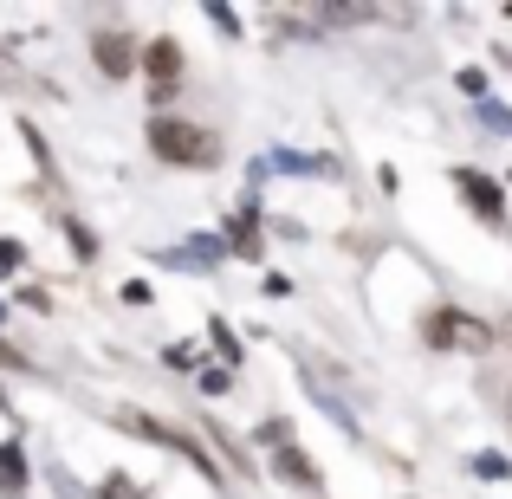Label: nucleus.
<instances>
[{"instance_id":"nucleus-10","label":"nucleus","mask_w":512,"mask_h":499,"mask_svg":"<svg viewBox=\"0 0 512 499\" xmlns=\"http://www.w3.org/2000/svg\"><path fill=\"white\" fill-rule=\"evenodd\" d=\"M208 337H214V350H221L227 363H240V344H234V331H227L221 318H214V325H208Z\"/></svg>"},{"instance_id":"nucleus-9","label":"nucleus","mask_w":512,"mask_h":499,"mask_svg":"<svg viewBox=\"0 0 512 499\" xmlns=\"http://www.w3.org/2000/svg\"><path fill=\"white\" fill-rule=\"evenodd\" d=\"M227 234H234V253H240V260H260V221H253V214H234V227H227Z\"/></svg>"},{"instance_id":"nucleus-5","label":"nucleus","mask_w":512,"mask_h":499,"mask_svg":"<svg viewBox=\"0 0 512 499\" xmlns=\"http://www.w3.org/2000/svg\"><path fill=\"white\" fill-rule=\"evenodd\" d=\"M454 188H461V195L474 201V208L487 214V221H500V182H487L480 169H454Z\"/></svg>"},{"instance_id":"nucleus-8","label":"nucleus","mask_w":512,"mask_h":499,"mask_svg":"<svg viewBox=\"0 0 512 499\" xmlns=\"http://www.w3.org/2000/svg\"><path fill=\"white\" fill-rule=\"evenodd\" d=\"M273 461H279V474H286V480H292V487H318V467H312V461H305V454H299V448H279V454H273Z\"/></svg>"},{"instance_id":"nucleus-1","label":"nucleus","mask_w":512,"mask_h":499,"mask_svg":"<svg viewBox=\"0 0 512 499\" xmlns=\"http://www.w3.org/2000/svg\"><path fill=\"white\" fill-rule=\"evenodd\" d=\"M150 150L163 156V163H182V169H208L214 156H221L208 130L182 124V117H156V124H150Z\"/></svg>"},{"instance_id":"nucleus-12","label":"nucleus","mask_w":512,"mask_h":499,"mask_svg":"<svg viewBox=\"0 0 512 499\" xmlns=\"http://www.w3.org/2000/svg\"><path fill=\"white\" fill-rule=\"evenodd\" d=\"M20 260H26V253H20V240H0V279H7V273H20Z\"/></svg>"},{"instance_id":"nucleus-2","label":"nucleus","mask_w":512,"mask_h":499,"mask_svg":"<svg viewBox=\"0 0 512 499\" xmlns=\"http://www.w3.org/2000/svg\"><path fill=\"white\" fill-rule=\"evenodd\" d=\"M91 59H98L104 78H130V72H137V39H130V33H98Z\"/></svg>"},{"instance_id":"nucleus-7","label":"nucleus","mask_w":512,"mask_h":499,"mask_svg":"<svg viewBox=\"0 0 512 499\" xmlns=\"http://www.w3.org/2000/svg\"><path fill=\"white\" fill-rule=\"evenodd\" d=\"M0 493H7V499H20V493H26V454L13 448V441L0 448Z\"/></svg>"},{"instance_id":"nucleus-14","label":"nucleus","mask_w":512,"mask_h":499,"mask_svg":"<svg viewBox=\"0 0 512 499\" xmlns=\"http://www.w3.org/2000/svg\"><path fill=\"white\" fill-rule=\"evenodd\" d=\"M0 363H7V370H33V363H26L20 350H7V344H0Z\"/></svg>"},{"instance_id":"nucleus-13","label":"nucleus","mask_w":512,"mask_h":499,"mask_svg":"<svg viewBox=\"0 0 512 499\" xmlns=\"http://www.w3.org/2000/svg\"><path fill=\"white\" fill-rule=\"evenodd\" d=\"M104 499H137V487L130 480H104Z\"/></svg>"},{"instance_id":"nucleus-4","label":"nucleus","mask_w":512,"mask_h":499,"mask_svg":"<svg viewBox=\"0 0 512 499\" xmlns=\"http://www.w3.org/2000/svg\"><path fill=\"white\" fill-rule=\"evenodd\" d=\"M428 344H487V325H474V318H454V312H435L428 318Z\"/></svg>"},{"instance_id":"nucleus-15","label":"nucleus","mask_w":512,"mask_h":499,"mask_svg":"<svg viewBox=\"0 0 512 499\" xmlns=\"http://www.w3.org/2000/svg\"><path fill=\"white\" fill-rule=\"evenodd\" d=\"M0 318H7V305H0Z\"/></svg>"},{"instance_id":"nucleus-11","label":"nucleus","mask_w":512,"mask_h":499,"mask_svg":"<svg viewBox=\"0 0 512 499\" xmlns=\"http://www.w3.org/2000/svg\"><path fill=\"white\" fill-rule=\"evenodd\" d=\"M169 363H175V370H195V363H201V344H169Z\"/></svg>"},{"instance_id":"nucleus-6","label":"nucleus","mask_w":512,"mask_h":499,"mask_svg":"<svg viewBox=\"0 0 512 499\" xmlns=\"http://www.w3.org/2000/svg\"><path fill=\"white\" fill-rule=\"evenodd\" d=\"M143 65H150V78H156V91L169 98V85H175V72H182V46L175 39H150V52H143Z\"/></svg>"},{"instance_id":"nucleus-3","label":"nucleus","mask_w":512,"mask_h":499,"mask_svg":"<svg viewBox=\"0 0 512 499\" xmlns=\"http://www.w3.org/2000/svg\"><path fill=\"white\" fill-rule=\"evenodd\" d=\"M124 428H137V435H150V441H163V448H175V454H188V461H195V467H201V474H208V480H214V461H208V454H201V448H195V441H188V435H182V428H163V422H143V415H124Z\"/></svg>"}]
</instances>
